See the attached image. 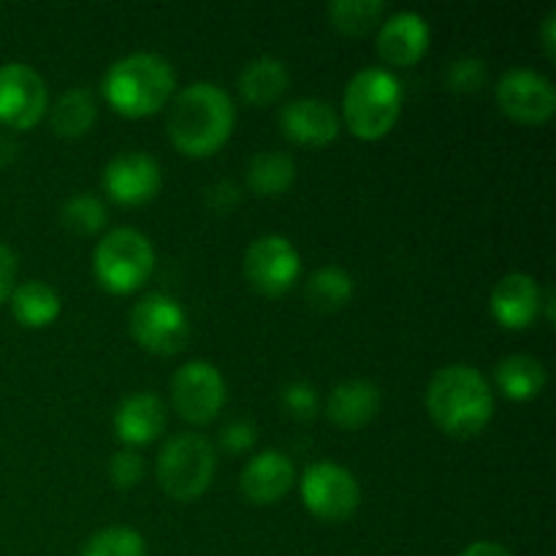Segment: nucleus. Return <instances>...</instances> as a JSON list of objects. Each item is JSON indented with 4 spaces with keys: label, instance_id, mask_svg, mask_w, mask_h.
<instances>
[{
    "label": "nucleus",
    "instance_id": "nucleus-1",
    "mask_svg": "<svg viewBox=\"0 0 556 556\" xmlns=\"http://www.w3.org/2000/svg\"><path fill=\"white\" fill-rule=\"evenodd\" d=\"M237 109L231 96L215 81H193L174 96L168 109V139L182 155H215L233 134Z\"/></svg>",
    "mask_w": 556,
    "mask_h": 556
},
{
    "label": "nucleus",
    "instance_id": "nucleus-2",
    "mask_svg": "<svg viewBox=\"0 0 556 556\" xmlns=\"http://www.w3.org/2000/svg\"><path fill=\"white\" fill-rule=\"evenodd\" d=\"M427 410L432 421L451 438H476L492 421V386L470 364H448L429 383Z\"/></svg>",
    "mask_w": 556,
    "mask_h": 556
},
{
    "label": "nucleus",
    "instance_id": "nucleus-3",
    "mask_svg": "<svg viewBox=\"0 0 556 556\" xmlns=\"http://www.w3.org/2000/svg\"><path fill=\"white\" fill-rule=\"evenodd\" d=\"M172 63L155 52H134L114 60L103 76V96L123 117H150L174 96Z\"/></svg>",
    "mask_w": 556,
    "mask_h": 556
},
{
    "label": "nucleus",
    "instance_id": "nucleus-4",
    "mask_svg": "<svg viewBox=\"0 0 556 556\" xmlns=\"http://www.w3.org/2000/svg\"><path fill=\"white\" fill-rule=\"evenodd\" d=\"M402 114V87L391 71L362 68L345 87L342 117L356 139L378 141Z\"/></svg>",
    "mask_w": 556,
    "mask_h": 556
},
{
    "label": "nucleus",
    "instance_id": "nucleus-5",
    "mask_svg": "<svg viewBox=\"0 0 556 556\" xmlns=\"http://www.w3.org/2000/svg\"><path fill=\"white\" fill-rule=\"evenodd\" d=\"M217 456L206 438L195 432L174 434L157 454V483L163 492L179 503H193L215 478Z\"/></svg>",
    "mask_w": 556,
    "mask_h": 556
},
{
    "label": "nucleus",
    "instance_id": "nucleus-6",
    "mask_svg": "<svg viewBox=\"0 0 556 556\" xmlns=\"http://www.w3.org/2000/svg\"><path fill=\"white\" fill-rule=\"evenodd\" d=\"M155 269V250L136 228H114L92 250L96 280L109 293H134L150 280Z\"/></svg>",
    "mask_w": 556,
    "mask_h": 556
},
{
    "label": "nucleus",
    "instance_id": "nucleus-7",
    "mask_svg": "<svg viewBox=\"0 0 556 556\" xmlns=\"http://www.w3.org/2000/svg\"><path fill=\"white\" fill-rule=\"evenodd\" d=\"M130 334L155 356H174L190 340V320L185 309L166 293H147L130 313Z\"/></svg>",
    "mask_w": 556,
    "mask_h": 556
},
{
    "label": "nucleus",
    "instance_id": "nucleus-8",
    "mask_svg": "<svg viewBox=\"0 0 556 556\" xmlns=\"http://www.w3.org/2000/svg\"><path fill=\"white\" fill-rule=\"evenodd\" d=\"M302 500L313 516L324 521H345L356 514L362 503V489L351 470L334 462H315L304 470Z\"/></svg>",
    "mask_w": 556,
    "mask_h": 556
},
{
    "label": "nucleus",
    "instance_id": "nucleus-9",
    "mask_svg": "<svg viewBox=\"0 0 556 556\" xmlns=\"http://www.w3.org/2000/svg\"><path fill=\"white\" fill-rule=\"evenodd\" d=\"M302 271V255L291 239L280 233L258 237L244 253V277L264 296H282L293 288Z\"/></svg>",
    "mask_w": 556,
    "mask_h": 556
},
{
    "label": "nucleus",
    "instance_id": "nucleus-10",
    "mask_svg": "<svg viewBox=\"0 0 556 556\" xmlns=\"http://www.w3.org/2000/svg\"><path fill=\"white\" fill-rule=\"evenodd\" d=\"M172 405L188 424H210L226 405V380L215 364H182L172 378Z\"/></svg>",
    "mask_w": 556,
    "mask_h": 556
},
{
    "label": "nucleus",
    "instance_id": "nucleus-11",
    "mask_svg": "<svg viewBox=\"0 0 556 556\" xmlns=\"http://www.w3.org/2000/svg\"><path fill=\"white\" fill-rule=\"evenodd\" d=\"M49 109L43 76L25 63L0 65V123L11 130H30Z\"/></svg>",
    "mask_w": 556,
    "mask_h": 556
},
{
    "label": "nucleus",
    "instance_id": "nucleus-12",
    "mask_svg": "<svg viewBox=\"0 0 556 556\" xmlns=\"http://www.w3.org/2000/svg\"><path fill=\"white\" fill-rule=\"evenodd\" d=\"M497 103L505 117L525 125L548 123L556 112L552 79L532 68H510L497 81Z\"/></svg>",
    "mask_w": 556,
    "mask_h": 556
},
{
    "label": "nucleus",
    "instance_id": "nucleus-13",
    "mask_svg": "<svg viewBox=\"0 0 556 556\" xmlns=\"http://www.w3.org/2000/svg\"><path fill=\"white\" fill-rule=\"evenodd\" d=\"M161 166L155 157L141 150L119 152L103 172V188L112 195V201L123 206H141L152 201L161 190Z\"/></svg>",
    "mask_w": 556,
    "mask_h": 556
},
{
    "label": "nucleus",
    "instance_id": "nucleus-14",
    "mask_svg": "<svg viewBox=\"0 0 556 556\" xmlns=\"http://www.w3.org/2000/svg\"><path fill=\"white\" fill-rule=\"evenodd\" d=\"M280 128L286 139L302 147H326L340 134V117L329 101L296 98L280 112Z\"/></svg>",
    "mask_w": 556,
    "mask_h": 556
},
{
    "label": "nucleus",
    "instance_id": "nucleus-15",
    "mask_svg": "<svg viewBox=\"0 0 556 556\" xmlns=\"http://www.w3.org/2000/svg\"><path fill=\"white\" fill-rule=\"evenodd\" d=\"M492 315L505 329H527L532 320H538L543 309V291L535 277L525 271H510L494 286L492 291Z\"/></svg>",
    "mask_w": 556,
    "mask_h": 556
},
{
    "label": "nucleus",
    "instance_id": "nucleus-16",
    "mask_svg": "<svg viewBox=\"0 0 556 556\" xmlns=\"http://www.w3.org/2000/svg\"><path fill=\"white\" fill-rule=\"evenodd\" d=\"M429 49V25L416 11H400L389 16L378 33V54L383 63L407 68L416 65Z\"/></svg>",
    "mask_w": 556,
    "mask_h": 556
},
{
    "label": "nucleus",
    "instance_id": "nucleus-17",
    "mask_svg": "<svg viewBox=\"0 0 556 556\" xmlns=\"http://www.w3.org/2000/svg\"><path fill=\"white\" fill-rule=\"evenodd\" d=\"M293 481H296L293 462L282 451H264L244 465L239 486L250 503L271 505L291 492Z\"/></svg>",
    "mask_w": 556,
    "mask_h": 556
},
{
    "label": "nucleus",
    "instance_id": "nucleus-18",
    "mask_svg": "<svg viewBox=\"0 0 556 556\" xmlns=\"http://www.w3.org/2000/svg\"><path fill=\"white\" fill-rule=\"evenodd\" d=\"M163 429H166V405L150 391L125 396L114 410V432L130 448L152 443Z\"/></svg>",
    "mask_w": 556,
    "mask_h": 556
},
{
    "label": "nucleus",
    "instance_id": "nucleus-19",
    "mask_svg": "<svg viewBox=\"0 0 556 556\" xmlns=\"http://www.w3.org/2000/svg\"><path fill=\"white\" fill-rule=\"evenodd\" d=\"M380 389L367 378L342 380L326 400V416L340 429H362L378 416Z\"/></svg>",
    "mask_w": 556,
    "mask_h": 556
},
{
    "label": "nucleus",
    "instance_id": "nucleus-20",
    "mask_svg": "<svg viewBox=\"0 0 556 556\" xmlns=\"http://www.w3.org/2000/svg\"><path fill=\"white\" fill-rule=\"evenodd\" d=\"M288 90V68L277 58H255L244 65L239 76V92L250 106H271L280 101Z\"/></svg>",
    "mask_w": 556,
    "mask_h": 556
},
{
    "label": "nucleus",
    "instance_id": "nucleus-21",
    "mask_svg": "<svg viewBox=\"0 0 556 556\" xmlns=\"http://www.w3.org/2000/svg\"><path fill=\"white\" fill-rule=\"evenodd\" d=\"M98 103L87 87H71L49 109V128L63 139H79L96 125Z\"/></svg>",
    "mask_w": 556,
    "mask_h": 556
},
{
    "label": "nucleus",
    "instance_id": "nucleus-22",
    "mask_svg": "<svg viewBox=\"0 0 556 556\" xmlns=\"http://www.w3.org/2000/svg\"><path fill=\"white\" fill-rule=\"evenodd\" d=\"M11 313L27 329H43L60 315V296L41 280H27L11 291Z\"/></svg>",
    "mask_w": 556,
    "mask_h": 556
},
{
    "label": "nucleus",
    "instance_id": "nucleus-23",
    "mask_svg": "<svg viewBox=\"0 0 556 556\" xmlns=\"http://www.w3.org/2000/svg\"><path fill=\"white\" fill-rule=\"evenodd\" d=\"M494 380L508 400L527 402L535 400L546 386V367L532 356H508L494 369Z\"/></svg>",
    "mask_w": 556,
    "mask_h": 556
},
{
    "label": "nucleus",
    "instance_id": "nucleus-24",
    "mask_svg": "<svg viewBox=\"0 0 556 556\" xmlns=\"http://www.w3.org/2000/svg\"><path fill=\"white\" fill-rule=\"evenodd\" d=\"M293 179H296V163L286 152L264 150L248 163V188L261 199L282 195Z\"/></svg>",
    "mask_w": 556,
    "mask_h": 556
},
{
    "label": "nucleus",
    "instance_id": "nucleus-25",
    "mask_svg": "<svg viewBox=\"0 0 556 556\" xmlns=\"http://www.w3.org/2000/svg\"><path fill=\"white\" fill-rule=\"evenodd\" d=\"M304 299L318 313H337L353 299V280L340 266H324L313 271L304 286Z\"/></svg>",
    "mask_w": 556,
    "mask_h": 556
},
{
    "label": "nucleus",
    "instance_id": "nucleus-26",
    "mask_svg": "<svg viewBox=\"0 0 556 556\" xmlns=\"http://www.w3.org/2000/svg\"><path fill=\"white\" fill-rule=\"evenodd\" d=\"M383 11V0H334L329 3V20L345 36H364L378 25Z\"/></svg>",
    "mask_w": 556,
    "mask_h": 556
},
{
    "label": "nucleus",
    "instance_id": "nucleus-27",
    "mask_svg": "<svg viewBox=\"0 0 556 556\" xmlns=\"http://www.w3.org/2000/svg\"><path fill=\"white\" fill-rule=\"evenodd\" d=\"M60 220L71 233H81V237H92L106 226V206L101 199L92 193H76L60 210Z\"/></svg>",
    "mask_w": 556,
    "mask_h": 556
},
{
    "label": "nucleus",
    "instance_id": "nucleus-28",
    "mask_svg": "<svg viewBox=\"0 0 556 556\" xmlns=\"http://www.w3.org/2000/svg\"><path fill=\"white\" fill-rule=\"evenodd\" d=\"M81 556H147V543L130 527H106L85 543Z\"/></svg>",
    "mask_w": 556,
    "mask_h": 556
},
{
    "label": "nucleus",
    "instance_id": "nucleus-29",
    "mask_svg": "<svg viewBox=\"0 0 556 556\" xmlns=\"http://www.w3.org/2000/svg\"><path fill=\"white\" fill-rule=\"evenodd\" d=\"M486 81V65L478 58H459L448 68V85L454 92H478Z\"/></svg>",
    "mask_w": 556,
    "mask_h": 556
},
{
    "label": "nucleus",
    "instance_id": "nucleus-30",
    "mask_svg": "<svg viewBox=\"0 0 556 556\" xmlns=\"http://www.w3.org/2000/svg\"><path fill=\"white\" fill-rule=\"evenodd\" d=\"M144 476V462L136 454L134 448H123L117 454H112V462H109V478L117 489H134L136 483Z\"/></svg>",
    "mask_w": 556,
    "mask_h": 556
},
{
    "label": "nucleus",
    "instance_id": "nucleus-31",
    "mask_svg": "<svg viewBox=\"0 0 556 556\" xmlns=\"http://www.w3.org/2000/svg\"><path fill=\"white\" fill-rule=\"evenodd\" d=\"M282 407H286L293 418L307 421V418H313L315 407H318V396H315V389L309 383L293 380V383H288L286 389H282Z\"/></svg>",
    "mask_w": 556,
    "mask_h": 556
},
{
    "label": "nucleus",
    "instance_id": "nucleus-32",
    "mask_svg": "<svg viewBox=\"0 0 556 556\" xmlns=\"http://www.w3.org/2000/svg\"><path fill=\"white\" fill-rule=\"evenodd\" d=\"M255 440H258V432L248 421H231L220 432V445L226 451H231V454H244V451L253 448Z\"/></svg>",
    "mask_w": 556,
    "mask_h": 556
},
{
    "label": "nucleus",
    "instance_id": "nucleus-33",
    "mask_svg": "<svg viewBox=\"0 0 556 556\" xmlns=\"http://www.w3.org/2000/svg\"><path fill=\"white\" fill-rule=\"evenodd\" d=\"M16 282V255L9 244L0 242V304L11 296Z\"/></svg>",
    "mask_w": 556,
    "mask_h": 556
},
{
    "label": "nucleus",
    "instance_id": "nucleus-34",
    "mask_svg": "<svg viewBox=\"0 0 556 556\" xmlns=\"http://www.w3.org/2000/svg\"><path fill=\"white\" fill-rule=\"evenodd\" d=\"M206 204L215 212H228L239 204V188L233 182H217L212 185L210 193H206Z\"/></svg>",
    "mask_w": 556,
    "mask_h": 556
},
{
    "label": "nucleus",
    "instance_id": "nucleus-35",
    "mask_svg": "<svg viewBox=\"0 0 556 556\" xmlns=\"http://www.w3.org/2000/svg\"><path fill=\"white\" fill-rule=\"evenodd\" d=\"M462 556H514L508 552L505 546H500V543H492V541H478L472 543V546H467Z\"/></svg>",
    "mask_w": 556,
    "mask_h": 556
},
{
    "label": "nucleus",
    "instance_id": "nucleus-36",
    "mask_svg": "<svg viewBox=\"0 0 556 556\" xmlns=\"http://www.w3.org/2000/svg\"><path fill=\"white\" fill-rule=\"evenodd\" d=\"M556 11H548V16L543 20L541 25V36H543V49H546L548 58H556Z\"/></svg>",
    "mask_w": 556,
    "mask_h": 556
}]
</instances>
